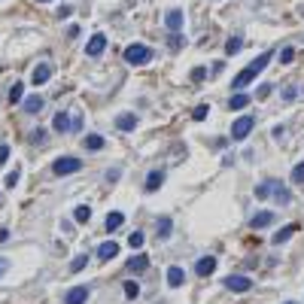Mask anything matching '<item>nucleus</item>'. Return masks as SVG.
<instances>
[{
    "label": "nucleus",
    "instance_id": "obj_30",
    "mask_svg": "<svg viewBox=\"0 0 304 304\" xmlns=\"http://www.w3.org/2000/svg\"><path fill=\"white\" fill-rule=\"evenodd\" d=\"M18 177H21V171L15 167L12 174H6V180H3V186H6V189H15V183H18Z\"/></svg>",
    "mask_w": 304,
    "mask_h": 304
},
{
    "label": "nucleus",
    "instance_id": "obj_40",
    "mask_svg": "<svg viewBox=\"0 0 304 304\" xmlns=\"http://www.w3.org/2000/svg\"><path fill=\"white\" fill-rule=\"evenodd\" d=\"M6 271H9V259H3V256H0V277H3Z\"/></svg>",
    "mask_w": 304,
    "mask_h": 304
},
{
    "label": "nucleus",
    "instance_id": "obj_44",
    "mask_svg": "<svg viewBox=\"0 0 304 304\" xmlns=\"http://www.w3.org/2000/svg\"><path fill=\"white\" fill-rule=\"evenodd\" d=\"M286 304H295V301H286Z\"/></svg>",
    "mask_w": 304,
    "mask_h": 304
},
{
    "label": "nucleus",
    "instance_id": "obj_8",
    "mask_svg": "<svg viewBox=\"0 0 304 304\" xmlns=\"http://www.w3.org/2000/svg\"><path fill=\"white\" fill-rule=\"evenodd\" d=\"M104 49H107V37H104V33H94V37L88 40V46H85V55L97 58V55H100Z\"/></svg>",
    "mask_w": 304,
    "mask_h": 304
},
{
    "label": "nucleus",
    "instance_id": "obj_33",
    "mask_svg": "<svg viewBox=\"0 0 304 304\" xmlns=\"http://www.w3.org/2000/svg\"><path fill=\"white\" fill-rule=\"evenodd\" d=\"M125 295H128V298H137V295H140V286H137L134 280H131V283H125Z\"/></svg>",
    "mask_w": 304,
    "mask_h": 304
},
{
    "label": "nucleus",
    "instance_id": "obj_16",
    "mask_svg": "<svg viewBox=\"0 0 304 304\" xmlns=\"http://www.w3.org/2000/svg\"><path fill=\"white\" fill-rule=\"evenodd\" d=\"M250 225H253L256 231H259V228H268V225H274V213H271V210H262V213H256V216H253V222H250Z\"/></svg>",
    "mask_w": 304,
    "mask_h": 304
},
{
    "label": "nucleus",
    "instance_id": "obj_28",
    "mask_svg": "<svg viewBox=\"0 0 304 304\" xmlns=\"http://www.w3.org/2000/svg\"><path fill=\"white\" fill-rule=\"evenodd\" d=\"M21 94H24V91H21V82H12V88H9V104H18Z\"/></svg>",
    "mask_w": 304,
    "mask_h": 304
},
{
    "label": "nucleus",
    "instance_id": "obj_43",
    "mask_svg": "<svg viewBox=\"0 0 304 304\" xmlns=\"http://www.w3.org/2000/svg\"><path fill=\"white\" fill-rule=\"evenodd\" d=\"M37 3H49V0H37Z\"/></svg>",
    "mask_w": 304,
    "mask_h": 304
},
{
    "label": "nucleus",
    "instance_id": "obj_42",
    "mask_svg": "<svg viewBox=\"0 0 304 304\" xmlns=\"http://www.w3.org/2000/svg\"><path fill=\"white\" fill-rule=\"evenodd\" d=\"M6 241H9V231H6V228H0V244H6Z\"/></svg>",
    "mask_w": 304,
    "mask_h": 304
},
{
    "label": "nucleus",
    "instance_id": "obj_31",
    "mask_svg": "<svg viewBox=\"0 0 304 304\" xmlns=\"http://www.w3.org/2000/svg\"><path fill=\"white\" fill-rule=\"evenodd\" d=\"M292 58H295V49H292V46H286V49L280 52V64H292Z\"/></svg>",
    "mask_w": 304,
    "mask_h": 304
},
{
    "label": "nucleus",
    "instance_id": "obj_27",
    "mask_svg": "<svg viewBox=\"0 0 304 304\" xmlns=\"http://www.w3.org/2000/svg\"><path fill=\"white\" fill-rule=\"evenodd\" d=\"M143 241H146V238H143L140 231H131V234H128V247H131V250H140Z\"/></svg>",
    "mask_w": 304,
    "mask_h": 304
},
{
    "label": "nucleus",
    "instance_id": "obj_14",
    "mask_svg": "<svg viewBox=\"0 0 304 304\" xmlns=\"http://www.w3.org/2000/svg\"><path fill=\"white\" fill-rule=\"evenodd\" d=\"M116 128H119V131H134V128H137V116H134V113L116 116Z\"/></svg>",
    "mask_w": 304,
    "mask_h": 304
},
{
    "label": "nucleus",
    "instance_id": "obj_19",
    "mask_svg": "<svg viewBox=\"0 0 304 304\" xmlns=\"http://www.w3.org/2000/svg\"><path fill=\"white\" fill-rule=\"evenodd\" d=\"M149 268V259L146 256H134V259H128V271L131 274H143Z\"/></svg>",
    "mask_w": 304,
    "mask_h": 304
},
{
    "label": "nucleus",
    "instance_id": "obj_17",
    "mask_svg": "<svg viewBox=\"0 0 304 304\" xmlns=\"http://www.w3.org/2000/svg\"><path fill=\"white\" fill-rule=\"evenodd\" d=\"M21 107H24V113H40V110H43V97H40V94L21 97Z\"/></svg>",
    "mask_w": 304,
    "mask_h": 304
},
{
    "label": "nucleus",
    "instance_id": "obj_24",
    "mask_svg": "<svg viewBox=\"0 0 304 304\" xmlns=\"http://www.w3.org/2000/svg\"><path fill=\"white\" fill-rule=\"evenodd\" d=\"M241 49H244V40H241V37H231V40L225 43V55H238Z\"/></svg>",
    "mask_w": 304,
    "mask_h": 304
},
{
    "label": "nucleus",
    "instance_id": "obj_29",
    "mask_svg": "<svg viewBox=\"0 0 304 304\" xmlns=\"http://www.w3.org/2000/svg\"><path fill=\"white\" fill-rule=\"evenodd\" d=\"M207 113H210V107H207V104H201V107H195L192 119H195V122H204V119H207Z\"/></svg>",
    "mask_w": 304,
    "mask_h": 304
},
{
    "label": "nucleus",
    "instance_id": "obj_21",
    "mask_svg": "<svg viewBox=\"0 0 304 304\" xmlns=\"http://www.w3.org/2000/svg\"><path fill=\"white\" fill-rule=\"evenodd\" d=\"M82 143H85V149H91V152H97V149H104V146H107V140H104L100 134H88Z\"/></svg>",
    "mask_w": 304,
    "mask_h": 304
},
{
    "label": "nucleus",
    "instance_id": "obj_2",
    "mask_svg": "<svg viewBox=\"0 0 304 304\" xmlns=\"http://www.w3.org/2000/svg\"><path fill=\"white\" fill-rule=\"evenodd\" d=\"M125 61H128L131 67H140V64L152 61V49H149V46H143V43H131V46L125 49Z\"/></svg>",
    "mask_w": 304,
    "mask_h": 304
},
{
    "label": "nucleus",
    "instance_id": "obj_36",
    "mask_svg": "<svg viewBox=\"0 0 304 304\" xmlns=\"http://www.w3.org/2000/svg\"><path fill=\"white\" fill-rule=\"evenodd\" d=\"M30 143H46V131H43V128L30 131Z\"/></svg>",
    "mask_w": 304,
    "mask_h": 304
},
{
    "label": "nucleus",
    "instance_id": "obj_10",
    "mask_svg": "<svg viewBox=\"0 0 304 304\" xmlns=\"http://www.w3.org/2000/svg\"><path fill=\"white\" fill-rule=\"evenodd\" d=\"M85 301H88V286H73L64 295V304H85Z\"/></svg>",
    "mask_w": 304,
    "mask_h": 304
},
{
    "label": "nucleus",
    "instance_id": "obj_9",
    "mask_svg": "<svg viewBox=\"0 0 304 304\" xmlns=\"http://www.w3.org/2000/svg\"><path fill=\"white\" fill-rule=\"evenodd\" d=\"M49 76H52V64H37L33 73H30V82H33V85H46Z\"/></svg>",
    "mask_w": 304,
    "mask_h": 304
},
{
    "label": "nucleus",
    "instance_id": "obj_26",
    "mask_svg": "<svg viewBox=\"0 0 304 304\" xmlns=\"http://www.w3.org/2000/svg\"><path fill=\"white\" fill-rule=\"evenodd\" d=\"M171 225H174V222H171L167 216H161L158 225H155V228H158V238H171Z\"/></svg>",
    "mask_w": 304,
    "mask_h": 304
},
{
    "label": "nucleus",
    "instance_id": "obj_6",
    "mask_svg": "<svg viewBox=\"0 0 304 304\" xmlns=\"http://www.w3.org/2000/svg\"><path fill=\"white\" fill-rule=\"evenodd\" d=\"M225 286H228L231 292H250V289H253V280L244 277V274H234V277H225Z\"/></svg>",
    "mask_w": 304,
    "mask_h": 304
},
{
    "label": "nucleus",
    "instance_id": "obj_41",
    "mask_svg": "<svg viewBox=\"0 0 304 304\" xmlns=\"http://www.w3.org/2000/svg\"><path fill=\"white\" fill-rule=\"evenodd\" d=\"M192 79H195V82H201V79H204V70H201V67H198V70H192Z\"/></svg>",
    "mask_w": 304,
    "mask_h": 304
},
{
    "label": "nucleus",
    "instance_id": "obj_20",
    "mask_svg": "<svg viewBox=\"0 0 304 304\" xmlns=\"http://www.w3.org/2000/svg\"><path fill=\"white\" fill-rule=\"evenodd\" d=\"M70 125H73V122H70V116H67V113H58V116H55V122H52V128H55L58 134H67V131H70Z\"/></svg>",
    "mask_w": 304,
    "mask_h": 304
},
{
    "label": "nucleus",
    "instance_id": "obj_25",
    "mask_svg": "<svg viewBox=\"0 0 304 304\" xmlns=\"http://www.w3.org/2000/svg\"><path fill=\"white\" fill-rule=\"evenodd\" d=\"M122 222H125V216H122V213H110V216H107V222H104V225H107V231H116V228H119V225H122Z\"/></svg>",
    "mask_w": 304,
    "mask_h": 304
},
{
    "label": "nucleus",
    "instance_id": "obj_12",
    "mask_svg": "<svg viewBox=\"0 0 304 304\" xmlns=\"http://www.w3.org/2000/svg\"><path fill=\"white\" fill-rule=\"evenodd\" d=\"M183 283H186V271H183L180 265H171V268H167V286L180 289Z\"/></svg>",
    "mask_w": 304,
    "mask_h": 304
},
{
    "label": "nucleus",
    "instance_id": "obj_38",
    "mask_svg": "<svg viewBox=\"0 0 304 304\" xmlns=\"http://www.w3.org/2000/svg\"><path fill=\"white\" fill-rule=\"evenodd\" d=\"M55 12H58V18H70V12H73V9H70V6H67V3H64V6H58V9H55Z\"/></svg>",
    "mask_w": 304,
    "mask_h": 304
},
{
    "label": "nucleus",
    "instance_id": "obj_34",
    "mask_svg": "<svg viewBox=\"0 0 304 304\" xmlns=\"http://www.w3.org/2000/svg\"><path fill=\"white\" fill-rule=\"evenodd\" d=\"M292 183H304V161L292 167Z\"/></svg>",
    "mask_w": 304,
    "mask_h": 304
},
{
    "label": "nucleus",
    "instance_id": "obj_15",
    "mask_svg": "<svg viewBox=\"0 0 304 304\" xmlns=\"http://www.w3.org/2000/svg\"><path fill=\"white\" fill-rule=\"evenodd\" d=\"M161 186H164V171H152V174L146 177V186H143V189H146V192H158Z\"/></svg>",
    "mask_w": 304,
    "mask_h": 304
},
{
    "label": "nucleus",
    "instance_id": "obj_3",
    "mask_svg": "<svg viewBox=\"0 0 304 304\" xmlns=\"http://www.w3.org/2000/svg\"><path fill=\"white\" fill-rule=\"evenodd\" d=\"M79 167H82V158H73V155H61V158H55V164H52V171H55L58 177L76 174Z\"/></svg>",
    "mask_w": 304,
    "mask_h": 304
},
{
    "label": "nucleus",
    "instance_id": "obj_22",
    "mask_svg": "<svg viewBox=\"0 0 304 304\" xmlns=\"http://www.w3.org/2000/svg\"><path fill=\"white\" fill-rule=\"evenodd\" d=\"M247 104H250V94H244V91H238V94H234V97L228 100V110H244Z\"/></svg>",
    "mask_w": 304,
    "mask_h": 304
},
{
    "label": "nucleus",
    "instance_id": "obj_23",
    "mask_svg": "<svg viewBox=\"0 0 304 304\" xmlns=\"http://www.w3.org/2000/svg\"><path fill=\"white\" fill-rule=\"evenodd\" d=\"M73 219H76V222H88V219H91V207H88V204H79V207L73 210Z\"/></svg>",
    "mask_w": 304,
    "mask_h": 304
},
{
    "label": "nucleus",
    "instance_id": "obj_32",
    "mask_svg": "<svg viewBox=\"0 0 304 304\" xmlns=\"http://www.w3.org/2000/svg\"><path fill=\"white\" fill-rule=\"evenodd\" d=\"M85 265H88V259H85V256H76V259L70 262V271H82Z\"/></svg>",
    "mask_w": 304,
    "mask_h": 304
},
{
    "label": "nucleus",
    "instance_id": "obj_4",
    "mask_svg": "<svg viewBox=\"0 0 304 304\" xmlns=\"http://www.w3.org/2000/svg\"><path fill=\"white\" fill-rule=\"evenodd\" d=\"M253 128H256V119H253V116H241V119H234V125H231V140H247Z\"/></svg>",
    "mask_w": 304,
    "mask_h": 304
},
{
    "label": "nucleus",
    "instance_id": "obj_11",
    "mask_svg": "<svg viewBox=\"0 0 304 304\" xmlns=\"http://www.w3.org/2000/svg\"><path fill=\"white\" fill-rule=\"evenodd\" d=\"M195 271H198V277H210V274L216 271V256H204V259H198Z\"/></svg>",
    "mask_w": 304,
    "mask_h": 304
},
{
    "label": "nucleus",
    "instance_id": "obj_5",
    "mask_svg": "<svg viewBox=\"0 0 304 304\" xmlns=\"http://www.w3.org/2000/svg\"><path fill=\"white\" fill-rule=\"evenodd\" d=\"M271 195L277 198V204H289V201H292V192H289L286 186H280L277 180H268V198H271Z\"/></svg>",
    "mask_w": 304,
    "mask_h": 304
},
{
    "label": "nucleus",
    "instance_id": "obj_35",
    "mask_svg": "<svg viewBox=\"0 0 304 304\" xmlns=\"http://www.w3.org/2000/svg\"><path fill=\"white\" fill-rule=\"evenodd\" d=\"M183 46H186V40H183L180 33H171V49L177 52V49H183Z\"/></svg>",
    "mask_w": 304,
    "mask_h": 304
},
{
    "label": "nucleus",
    "instance_id": "obj_1",
    "mask_svg": "<svg viewBox=\"0 0 304 304\" xmlns=\"http://www.w3.org/2000/svg\"><path fill=\"white\" fill-rule=\"evenodd\" d=\"M271 58H274V52H262L253 64H247V67H244V70L231 79V88H234V91H244V88H247V85H250V82H253V79H256L265 67H268V61H271Z\"/></svg>",
    "mask_w": 304,
    "mask_h": 304
},
{
    "label": "nucleus",
    "instance_id": "obj_7",
    "mask_svg": "<svg viewBox=\"0 0 304 304\" xmlns=\"http://www.w3.org/2000/svg\"><path fill=\"white\" fill-rule=\"evenodd\" d=\"M183 9H167V15H164V24H167V30L171 33H180V27H183Z\"/></svg>",
    "mask_w": 304,
    "mask_h": 304
},
{
    "label": "nucleus",
    "instance_id": "obj_18",
    "mask_svg": "<svg viewBox=\"0 0 304 304\" xmlns=\"http://www.w3.org/2000/svg\"><path fill=\"white\" fill-rule=\"evenodd\" d=\"M295 231H298V225H283V228H280V231L271 238V244H277V247H280V244H286V241H289Z\"/></svg>",
    "mask_w": 304,
    "mask_h": 304
},
{
    "label": "nucleus",
    "instance_id": "obj_39",
    "mask_svg": "<svg viewBox=\"0 0 304 304\" xmlns=\"http://www.w3.org/2000/svg\"><path fill=\"white\" fill-rule=\"evenodd\" d=\"M6 161H9V146L0 143V164H6Z\"/></svg>",
    "mask_w": 304,
    "mask_h": 304
},
{
    "label": "nucleus",
    "instance_id": "obj_13",
    "mask_svg": "<svg viewBox=\"0 0 304 304\" xmlns=\"http://www.w3.org/2000/svg\"><path fill=\"white\" fill-rule=\"evenodd\" d=\"M116 256H119V244L107 241V244L97 247V259H100V262H110V259H116Z\"/></svg>",
    "mask_w": 304,
    "mask_h": 304
},
{
    "label": "nucleus",
    "instance_id": "obj_37",
    "mask_svg": "<svg viewBox=\"0 0 304 304\" xmlns=\"http://www.w3.org/2000/svg\"><path fill=\"white\" fill-rule=\"evenodd\" d=\"M256 198H259V201H265V198H268V180H265L262 186H256Z\"/></svg>",
    "mask_w": 304,
    "mask_h": 304
}]
</instances>
